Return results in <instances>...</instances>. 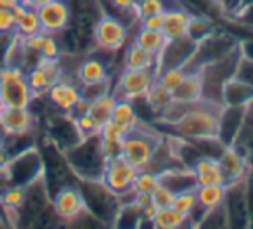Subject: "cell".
Segmentation results:
<instances>
[{
	"mask_svg": "<svg viewBox=\"0 0 253 229\" xmlns=\"http://www.w3.org/2000/svg\"><path fill=\"white\" fill-rule=\"evenodd\" d=\"M250 108L252 106H222L218 111L217 124V141L224 148H231L239 142L248 122Z\"/></svg>",
	"mask_w": 253,
	"mask_h": 229,
	"instance_id": "ba28073f",
	"label": "cell"
},
{
	"mask_svg": "<svg viewBox=\"0 0 253 229\" xmlns=\"http://www.w3.org/2000/svg\"><path fill=\"white\" fill-rule=\"evenodd\" d=\"M12 11H14V14H16L14 33L19 39H28V37L37 35V33L42 32L37 9H30L19 2V4L12 5Z\"/></svg>",
	"mask_w": 253,
	"mask_h": 229,
	"instance_id": "44dd1931",
	"label": "cell"
},
{
	"mask_svg": "<svg viewBox=\"0 0 253 229\" xmlns=\"http://www.w3.org/2000/svg\"><path fill=\"white\" fill-rule=\"evenodd\" d=\"M198 186H208V184H225L222 172H208V174H194Z\"/></svg>",
	"mask_w": 253,
	"mask_h": 229,
	"instance_id": "7bdbcfd3",
	"label": "cell"
},
{
	"mask_svg": "<svg viewBox=\"0 0 253 229\" xmlns=\"http://www.w3.org/2000/svg\"><path fill=\"white\" fill-rule=\"evenodd\" d=\"M238 50L243 59H248L253 63V39H243L238 40Z\"/></svg>",
	"mask_w": 253,
	"mask_h": 229,
	"instance_id": "f6af8a7d",
	"label": "cell"
},
{
	"mask_svg": "<svg viewBox=\"0 0 253 229\" xmlns=\"http://www.w3.org/2000/svg\"><path fill=\"white\" fill-rule=\"evenodd\" d=\"M196 205H198V196H196V189H194V191L177 193L175 198H173L172 208L179 212V214H182L184 217H189L191 212L196 208Z\"/></svg>",
	"mask_w": 253,
	"mask_h": 229,
	"instance_id": "e575fe53",
	"label": "cell"
},
{
	"mask_svg": "<svg viewBox=\"0 0 253 229\" xmlns=\"http://www.w3.org/2000/svg\"><path fill=\"white\" fill-rule=\"evenodd\" d=\"M35 99L21 68L0 66V106L5 108H30Z\"/></svg>",
	"mask_w": 253,
	"mask_h": 229,
	"instance_id": "5b68a950",
	"label": "cell"
},
{
	"mask_svg": "<svg viewBox=\"0 0 253 229\" xmlns=\"http://www.w3.org/2000/svg\"><path fill=\"white\" fill-rule=\"evenodd\" d=\"M77 80L80 85L84 84H97V82L109 80V66L104 59L87 54L77 66Z\"/></svg>",
	"mask_w": 253,
	"mask_h": 229,
	"instance_id": "e0dca14e",
	"label": "cell"
},
{
	"mask_svg": "<svg viewBox=\"0 0 253 229\" xmlns=\"http://www.w3.org/2000/svg\"><path fill=\"white\" fill-rule=\"evenodd\" d=\"M144 0H134V7H137V5H141Z\"/></svg>",
	"mask_w": 253,
	"mask_h": 229,
	"instance_id": "816d5d0a",
	"label": "cell"
},
{
	"mask_svg": "<svg viewBox=\"0 0 253 229\" xmlns=\"http://www.w3.org/2000/svg\"><path fill=\"white\" fill-rule=\"evenodd\" d=\"M92 40L95 44V49L116 52L128 40V26L123 19L102 12L92 30Z\"/></svg>",
	"mask_w": 253,
	"mask_h": 229,
	"instance_id": "52a82bcc",
	"label": "cell"
},
{
	"mask_svg": "<svg viewBox=\"0 0 253 229\" xmlns=\"http://www.w3.org/2000/svg\"><path fill=\"white\" fill-rule=\"evenodd\" d=\"M144 104L153 117L158 118L163 111H167V109L173 104L172 92L163 89L160 84H155L151 89H149L148 94L144 95Z\"/></svg>",
	"mask_w": 253,
	"mask_h": 229,
	"instance_id": "484cf974",
	"label": "cell"
},
{
	"mask_svg": "<svg viewBox=\"0 0 253 229\" xmlns=\"http://www.w3.org/2000/svg\"><path fill=\"white\" fill-rule=\"evenodd\" d=\"M225 194H227V184H208L196 187L198 203L208 212L220 208L225 201Z\"/></svg>",
	"mask_w": 253,
	"mask_h": 229,
	"instance_id": "d4e9b609",
	"label": "cell"
},
{
	"mask_svg": "<svg viewBox=\"0 0 253 229\" xmlns=\"http://www.w3.org/2000/svg\"><path fill=\"white\" fill-rule=\"evenodd\" d=\"M116 102H118V97L113 92H108V94L101 95V97H97L95 101H92L88 104V117L95 122V125L99 129L113 118Z\"/></svg>",
	"mask_w": 253,
	"mask_h": 229,
	"instance_id": "cb8c5ba5",
	"label": "cell"
},
{
	"mask_svg": "<svg viewBox=\"0 0 253 229\" xmlns=\"http://www.w3.org/2000/svg\"><path fill=\"white\" fill-rule=\"evenodd\" d=\"M49 2H52V0H21V4L30 9H39V7H42V5L49 4Z\"/></svg>",
	"mask_w": 253,
	"mask_h": 229,
	"instance_id": "7dc6e473",
	"label": "cell"
},
{
	"mask_svg": "<svg viewBox=\"0 0 253 229\" xmlns=\"http://www.w3.org/2000/svg\"><path fill=\"white\" fill-rule=\"evenodd\" d=\"M160 136L151 132L142 125V122L130 131L123 139V155L122 158L134 165L135 169L142 170L153 162L156 148L160 144Z\"/></svg>",
	"mask_w": 253,
	"mask_h": 229,
	"instance_id": "3957f363",
	"label": "cell"
},
{
	"mask_svg": "<svg viewBox=\"0 0 253 229\" xmlns=\"http://www.w3.org/2000/svg\"><path fill=\"white\" fill-rule=\"evenodd\" d=\"M139 169L126 162L123 158H116L111 162H106V169L102 174V184L111 191L113 194L123 193V191L130 189L137 177Z\"/></svg>",
	"mask_w": 253,
	"mask_h": 229,
	"instance_id": "4fadbf2b",
	"label": "cell"
},
{
	"mask_svg": "<svg viewBox=\"0 0 253 229\" xmlns=\"http://www.w3.org/2000/svg\"><path fill=\"white\" fill-rule=\"evenodd\" d=\"M155 229H158V228H155Z\"/></svg>",
	"mask_w": 253,
	"mask_h": 229,
	"instance_id": "db71d44e",
	"label": "cell"
},
{
	"mask_svg": "<svg viewBox=\"0 0 253 229\" xmlns=\"http://www.w3.org/2000/svg\"><path fill=\"white\" fill-rule=\"evenodd\" d=\"M153 221H155V226L158 229H179L187 221V217H184L182 214H179V212L170 207L156 210Z\"/></svg>",
	"mask_w": 253,
	"mask_h": 229,
	"instance_id": "1f68e13d",
	"label": "cell"
},
{
	"mask_svg": "<svg viewBox=\"0 0 253 229\" xmlns=\"http://www.w3.org/2000/svg\"><path fill=\"white\" fill-rule=\"evenodd\" d=\"M49 99V102L57 108L61 113L68 115L71 113V109L80 102L82 92H80V84L77 80V75L75 73H63L59 82L52 85L49 89L45 95Z\"/></svg>",
	"mask_w": 253,
	"mask_h": 229,
	"instance_id": "30bf717a",
	"label": "cell"
},
{
	"mask_svg": "<svg viewBox=\"0 0 253 229\" xmlns=\"http://www.w3.org/2000/svg\"><path fill=\"white\" fill-rule=\"evenodd\" d=\"M248 189H250L252 198H253V167L250 169V172H248Z\"/></svg>",
	"mask_w": 253,
	"mask_h": 229,
	"instance_id": "c3c4849f",
	"label": "cell"
},
{
	"mask_svg": "<svg viewBox=\"0 0 253 229\" xmlns=\"http://www.w3.org/2000/svg\"><path fill=\"white\" fill-rule=\"evenodd\" d=\"M215 32V23L210 18H207L205 14H193L189 19V28H187V39H191L193 42H201L203 39H207L208 35Z\"/></svg>",
	"mask_w": 253,
	"mask_h": 229,
	"instance_id": "4dcf8cb0",
	"label": "cell"
},
{
	"mask_svg": "<svg viewBox=\"0 0 253 229\" xmlns=\"http://www.w3.org/2000/svg\"><path fill=\"white\" fill-rule=\"evenodd\" d=\"M26 80H28V85L35 97H43V95H47L49 89L54 85V80L47 75V71L43 70L39 63L26 71Z\"/></svg>",
	"mask_w": 253,
	"mask_h": 229,
	"instance_id": "f1b7e54d",
	"label": "cell"
},
{
	"mask_svg": "<svg viewBox=\"0 0 253 229\" xmlns=\"http://www.w3.org/2000/svg\"><path fill=\"white\" fill-rule=\"evenodd\" d=\"M191 12L186 7H179V5H169L163 12V35L169 40H177L187 35V28H189V19Z\"/></svg>",
	"mask_w": 253,
	"mask_h": 229,
	"instance_id": "2e32d148",
	"label": "cell"
},
{
	"mask_svg": "<svg viewBox=\"0 0 253 229\" xmlns=\"http://www.w3.org/2000/svg\"><path fill=\"white\" fill-rule=\"evenodd\" d=\"M137 25H139V28L162 32V30H163V12H162V14H153V16L144 18V19H139Z\"/></svg>",
	"mask_w": 253,
	"mask_h": 229,
	"instance_id": "ee69618b",
	"label": "cell"
},
{
	"mask_svg": "<svg viewBox=\"0 0 253 229\" xmlns=\"http://www.w3.org/2000/svg\"><path fill=\"white\" fill-rule=\"evenodd\" d=\"M99 141H101V139H99ZM101 153H102V156H104L106 162L122 158V155H123V141H111V142L101 141Z\"/></svg>",
	"mask_w": 253,
	"mask_h": 229,
	"instance_id": "ab89813d",
	"label": "cell"
},
{
	"mask_svg": "<svg viewBox=\"0 0 253 229\" xmlns=\"http://www.w3.org/2000/svg\"><path fill=\"white\" fill-rule=\"evenodd\" d=\"M156 84L155 70H128L123 68L118 80L113 85V94L118 99H137L144 97L149 89Z\"/></svg>",
	"mask_w": 253,
	"mask_h": 229,
	"instance_id": "9c48e42d",
	"label": "cell"
},
{
	"mask_svg": "<svg viewBox=\"0 0 253 229\" xmlns=\"http://www.w3.org/2000/svg\"><path fill=\"white\" fill-rule=\"evenodd\" d=\"M64 162L80 181H101L106 169V160L101 153L97 136L78 141L64 151Z\"/></svg>",
	"mask_w": 253,
	"mask_h": 229,
	"instance_id": "6da1fadb",
	"label": "cell"
},
{
	"mask_svg": "<svg viewBox=\"0 0 253 229\" xmlns=\"http://www.w3.org/2000/svg\"><path fill=\"white\" fill-rule=\"evenodd\" d=\"M4 137H5V134L2 132V129H0V151H2V146H4Z\"/></svg>",
	"mask_w": 253,
	"mask_h": 229,
	"instance_id": "f907efd6",
	"label": "cell"
},
{
	"mask_svg": "<svg viewBox=\"0 0 253 229\" xmlns=\"http://www.w3.org/2000/svg\"><path fill=\"white\" fill-rule=\"evenodd\" d=\"M113 122H116L118 125H122L126 131V134L130 131H134L139 124H141V118L137 115V109H135L134 101L130 99H118L115 106V111H113Z\"/></svg>",
	"mask_w": 253,
	"mask_h": 229,
	"instance_id": "4316f807",
	"label": "cell"
},
{
	"mask_svg": "<svg viewBox=\"0 0 253 229\" xmlns=\"http://www.w3.org/2000/svg\"><path fill=\"white\" fill-rule=\"evenodd\" d=\"M218 165L224 174L225 184H232L236 181H241L243 177L248 176L250 169L248 158L241 151L239 146H231V148H224L218 155Z\"/></svg>",
	"mask_w": 253,
	"mask_h": 229,
	"instance_id": "9a60e30c",
	"label": "cell"
},
{
	"mask_svg": "<svg viewBox=\"0 0 253 229\" xmlns=\"http://www.w3.org/2000/svg\"><path fill=\"white\" fill-rule=\"evenodd\" d=\"M26 198V187L25 186H14L9 184L2 189L0 193V207L4 208L7 214H14L16 210H19Z\"/></svg>",
	"mask_w": 253,
	"mask_h": 229,
	"instance_id": "f546056e",
	"label": "cell"
},
{
	"mask_svg": "<svg viewBox=\"0 0 253 229\" xmlns=\"http://www.w3.org/2000/svg\"><path fill=\"white\" fill-rule=\"evenodd\" d=\"M25 49L28 52H33L40 56L42 59H59L63 56V49H61V42L57 35H50V33H37L28 39H23Z\"/></svg>",
	"mask_w": 253,
	"mask_h": 229,
	"instance_id": "ac0fdd59",
	"label": "cell"
},
{
	"mask_svg": "<svg viewBox=\"0 0 253 229\" xmlns=\"http://www.w3.org/2000/svg\"><path fill=\"white\" fill-rule=\"evenodd\" d=\"M7 2H11L12 5H16V4H19V2H21V0H7Z\"/></svg>",
	"mask_w": 253,
	"mask_h": 229,
	"instance_id": "f5cc1de1",
	"label": "cell"
},
{
	"mask_svg": "<svg viewBox=\"0 0 253 229\" xmlns=\"http://www.w3.org/2000/svg\"><path fill=\"white\" fill-rule=\"evenodd\" d=\"M173 198H175V193H173L172 189H169V187H165V186H160L158 189L151 194L153 205H155L158 210H160V208H170V207H172Z\"/></svg>",
	"mask_w": 253,
	"mask_h": 229,
	"instance_id": "f35d334b",
	"label": "cell"
},
{
	"mask_svg": "<svg viewBox=\"0 0 253 229\" xmlns=\"http://www.w3.org/2000/svg\"><path fill=\"white\" fill-rule=\"evenodd\" d=\"M224 106H253V87L232 77L222 87Z\"/></svg>",
	"mask_w": 253,
	"mask_h": 229,
	"instance_id": "ffe728a7",
	"label": "cell"
},
{
	"mask_svg": "<svg viewBox=\"0 0 253 229\" xmlns=\"http://www.w3.org/2000/svg\"><path fill=\"white\" fill-rule=\"evenodd\" d=\"M218 108L198 102L177 124L170 125V131L184 141H207L217 139Z\"/></svg>",
	"mask_w": 253,
	"mask_h": 229,
	"instance_id": "7a4b0ae2",
	"label": "cell"
},
{
	"mask_svg": "<svg viewBox=\"0 0 253 229\" xmlns=\"http://www.w3.org/2000/svg\"><path fill=\"white\" fill-rule=\"evenodd\" d=\"M123 68L128 70H156V56L142 49L135 42H130L123 54Z\"/></svg>",
	"mask_w": 253,
	"mask_h": 229,
	"instance_id": "603a6c76",
	"label": "cell"
},
{
	"mask_svg": "<svg viewBox=\"0 0 253 229\" xmlns=\"http://www.w3.org/2000/svg\"><path fill=\"white\" fill-rule=\"evenodd\" d=\"M234 77L253 87V63H252V61L243 59V57H241V59H239V63H238V68H236Z\"/></svg>",
	"mask_w": 253,
	"mask_h": 229,
	"instance_id": "b9f144b4",
	"label": "cell"
},
{
	"mask_svg": "<svg viewBox=\"0 0 253 229\" xmlns=\"http://www.w3.org/2000/svg\"><path fill=\"white\" fill-rule=\"evenodd\" d=\"M109 2H111V5L116 9V11L125 12V14L134 16V18H135V14H134V0H109ZM135 19H137V18H135Z\"/></svg>",
	"mask_w": 253,
	"mask_h": 229,
	"instance_id": "bcb514c9",
	"label": "cell"
},
{
	"mask_svg": "<svg viewBox=\"0 0 253 229\" xmlns=\"http://www.w3.org/2000/svg\"><path fill=\"white\" fill-rule=\"evenodd\" d=\"M187 73H189V71L186 70V66L165 68V70H162L156 75V84H160L163 89H167V91L173 92Z\"/></svg>",
	"mask_w": 253,
	"mask_h": 229,
	"instance_id": "836d02e7",
	"label": "cell"
},
{
	"mask_svg": "<svg viewBox=\"0 0 253 229\" xmlns=\"http://www.w3.org/2000/svg\"><path fill=\"white\" fill-rule=\"evenodd\" d=\"M162 186V181H160V174L156 172H151V170H139L137 172V177H135L134 187L139 194H153L158 187Z\"/></svg>",
	"mask_w": 253,
	"mask_h": 229,
	"instance_id": "d6a6232c",
	"label": "cell"
},
{
	"mask_svg": "<svg viewBox=\"0 0 253 229\" xmlns=\"http://www.w3.org/2000/svg\"><path fill=\"white\" fill-rule=\"evenodd\" d=\"M167 7H169V5L165 4V0H144L141 5L134 7V14L139 21V19H144V18H148V16L162 14V12H165Z\"/></svg>",
	"mask_w": 253,
	"mask_h": 229,
	"instance_id": "8d00e7d4",
	"label": "cell"
},
{
	"mask_svg": "<svg viewBox=\"0 0 253 229\" xmlns=\"http://www.w3.org/2000/svg\"><path fill=\"white\" fill-rule=\"evenodd\" d=\"M132 42H135L137 46H141L142 49L149 50L151 54L158 56L165 46L169 44V39L163 35V32H156V30H146V28H139L137 32L134 33V39Z\"/></svg>",
	"mask_w": 253,
	"mask_h": 229,
	"instance_id": "83f0119b",
	"label": "cell"
},
{
	"mask_svg": "<svg viewBox=\"0 0 253 229\" xmlns=\"http://www.w3.org/2000/svg\"><path fill=\"white\" fill-rule=\"evenodd\" d=\"M111 91H113L111 78H109V80H104V82H97V84L80 85L82 99H85V101H88V102L95 101L97 97H101V95L108 94V92H111Z\"/></svg>",
	"mask_w": 253,
	"mask_h": 229,
	"instance_id": "d590c367",
	"label": "cell"
},
{
	"mask_svg": "<svg viewBox=\"0 0 253 229\" xmlns=\"http://www.w3.org/2000/svg\"><path fill=\"white\" fill-rule=\"evenodd\" d=\"M50 205H52L57 217L63 219L64 222L73 221L82 212L87 210L84 194H82L80 187L75 184H66V186H61L59 189H56L54 196L50 198Z\"/></svg>",
	"mask_w": 253,
	"mask_h": 229,
	"instance_id": "7c38bea8",
	"label": "cell"
},
{
	"mask_svg": "<svg viewBox=\"0 0 253 229\" xmlns=\"http://www.w3.org/2000/svg\"><path fill=\"white\" fill-rule=\"evenodd\" d=\"M16 14L12 7L0 9V33H14Z\"/></svg>",
	"mask_w": 253,
	"mask_h": 229,
	"instance_id": "60d3db41",
	"label": "cell"
},
{
	"mask_svg": "<svg viewBox=\"0 0 253 229\" xmlns=\"http://www.w3.org/2000/svg\"><path fill=\"white\" fill-rule=\"evenodd\" d=\"M78 187L84 194L87 210L111 228L113 219L120 208L115 194L102 184V181H82V186Z\"/></svg>",
	"mask_w": 253,
	"mask_h": 229,
	"instance_id": "8992f818",
	"label": "cell"
},
{
	"mask_svg": "<svg viewBox=\"0 0 253 229\" xmlns=\"http://www.w3.org/2000/svg\"><path fill=\"white\" fill-rule=\"evenodd\" d=\"M201 75L198 70L189 71L184 77V80L177 85V89L172 92V97L175 102H184V104H196L201 102Z\"/></svg>",
	"mask_w": 253,
	"mask_h": 229,
	"instance_id": "7402d4cb",
	"label": "cell"
},
{
	"mask_svg": "<svg viewBox=\"0 0 253 229\" xmlns=\"http://www.w3.org/2000/svg\"><path fill=\"white\" fill-rule=\"evenodd\" d=\"M2 176L5 184H14V186H30L32 183L43 177V158L39 149L33 148L12 156L5 162L2 169Z\"/></svg>",
	"mask_w": 253,
	"mask_h": 229,
	"instance_id": "277c9868",
	"label": "cell"
},
{
	"mask_svg": "<svg viewBox=\"0 0 253 229\" xmlns=\"http://www.w3.org/2000/svg\"><path fill=\"white\" fill-rule=\"evenodd\" d=\"M125 136H126V131L122 127V125H118L116 122L109 120V122H106L101 129H99L97 137L104 142H111V141H123Z\"/></svg>",
	"mask_w": 253,
	"mask_h": 229,
	"instance_id": "74e56055",
	"label": "cell"
},
{
	"mask_svg": "<svg viewBox=\"0 0 253 229\" xmlns=\"http://www.w3.org/2000/svg\"><path fill=\"white\" fill-rule=\"evenodd\" d=\"M35 122L37 118L32 108L0 106V129L4 134H30L35 129Z\"/></svg>",
	"mask_w": 253,
	"mask_h": 229,
	"instance_id": "5bb4252c",
	"label": "cell"
},
{
	"mask_svg": "<svg viewBox=\"0 0 253 229\" xmlns=\"http://www.w3.org/2000/svg\"><path fill=\"white\" fill-rule=\"evenodd\" d=\"M2 7H12L11 2H7V0H0V9Z\"/></svg>",
	"mask_w": 253,
	"mask_h": 229,
	"instance_id": "681fc988",
	"label": "cell"
},
{
	"mask_svg": "<svg viewBox=\"0 0 253 229\" xmlns=\"http://www.w3.org/2000/svg\"><path fill=\"white\" fill-rule=\"evenodd\" d=\"M162 186L172 189L173 193H184V191H194L198 187L196 176L187 167H169L163 172H160Z\"/></svg>",
	"mask_w": 253,
	"mask_h": 229,
	"instance_id": "d6986e66",
	"label": "cell"
},
{
	"mask_svg": "<svg viewBox=\"0 0 253 229\" xmlns=\"http://www.w3.org/2000/svg\"><path fill=\"white\" fill-rule=\"evenodd\" d=\"M43 33L50 35H61L70 26L73 11L68 0H52L49 4L37 9Z\"/></svg>",
	"mask_w": 253,
	"mask_h": 229,
	"instance_id": "8fae6325",
	"label": "cell"
}]
</instances>
